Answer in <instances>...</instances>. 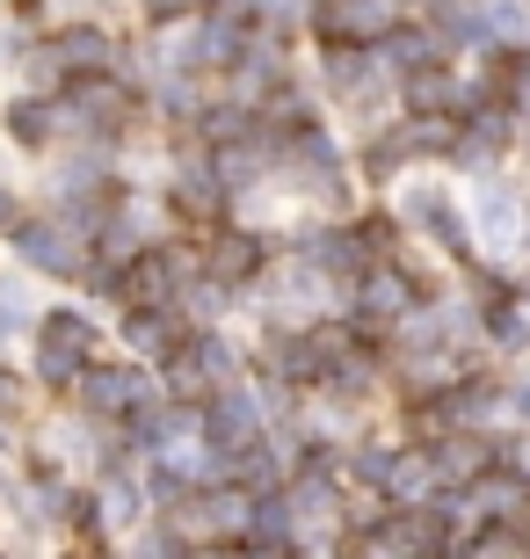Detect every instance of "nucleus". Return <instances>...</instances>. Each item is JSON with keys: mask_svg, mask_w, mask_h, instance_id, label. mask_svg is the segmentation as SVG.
<instances>
[{"mask_svg": "<svg viewBox=\"0 0 530 559\" xmlns=\"http://www.w3.org/2000/svg\"><path fill=\"white\" fill-rule=\"evenodd\" d=\"M73 407H81V421H123L139 400H153V385H145L131 364H81L73 371Z\"/></svg>", "mask_w": 530, "mask_h": 559, "instance_id": "obj_1", "label": "nucleus"}, {"mask_svg": "<svg viewBox=\"0 0 530 559\" xmlns=\"http://www.w3.org/2000/svg\"><path fill=\"white\" fill-rule=\"evenodd\" d=\"M197 436H204V451L225 457V451H247L255 436H262V400L240 393V385H211L197 400Z\"/></svg>", "mask_w": 530, "mask_h": 559, "instance_id": "obj_2", "label": "nucleus"}, {"mask_svg": "<svg viewBox=\"0 0 530 559\" xmlns=\"http://www.w3.org/2000/svg\"><path fill=\"white\" fill-rule=\"evenodd\" d=\"M87 349H95V320H87V312H73V306L37 312V378L44 385H73Z\"/></svg>", "mask_w": 530, "mask_h": 559, "instance_id": "obj_3", "label": "nucleus"}, {"mask_svg": "<svg viewBox=\"0 0 530 559\" xmlns=\"http://www.w3.org/2000/svg\"><path fill=\"white\" fill-rule=\"evenodd\" d=\"M8 240H15V254L30 262V270H44V276L87 270V233H73L66 218H15Z\"/></svg>", "mask_w": 530, "mask_h": 559, "instance_id": "obj_4", "label": "nucleus"}, {"mask_svg": "<svg viewBox=\"0 0 530 559\" xmlns=\"http://www.w3.org/2000/svg\"><path fill=\"white\" fill-rule=\"evenodd\" d=\"M182 270H189L182 248H139V254L117 270V298H123V306H175Z\"/></svg>", "mask_w": 530, "mask_h": 559, "instance_id": "obj_5", "label": "nucleus"}, {"mask_svg": "<svg viewBox=\"0 0 530 559\" xmlns=\"http://www.w3.org/2000/svg\"><path fill=\"white\" fill-rule=\"evenodd\" d=\"M494 457H502V443L480 429H444L428 436V465H436V487H472V479L487 473Z\"/></svg>", "mask_w": 530, "mask_h": 559, "instance_id": "obj_6", "label": "nucleus"}, {"mask_svg": "<svg viewBox=\"0 0 530 559\" xmlns=\"http://www.w3.org/2000/svg\"><path fill=\"white\" fill-rule=\"evenodd\" d=\"M414 298H422V290L408 284V276L400 270H378V262H370L364 276H356V328H392V320H408L414 312Z\"/></svg>", "mask_w": 530, "mask_h": 559, "instance_id": "obj_7", "label": "nucleus"}, {"mask_svg": "<svg viewBox=\"0 0 530 559\" xmlns=\"http://www.w3.org/2000/svg\"><path fill=\"white\" fill-rule=\"evenodd\" d=\"M298 254H306L320 276H342V284H356V276L370 270V240L356 226H327V233H298Z\"/></svg>", "mask_w": 530, "mask_h": 559, "instance_id": "obj_8", "label": "nucleus"}, {"mask_svg": "<svg viewBox=\"0 0 530 559\" xmlns=\"http://www.w3.org/2000/svg\"><path fill=\"white\" fill-rule=\"evenodd\" d=\"M327 87H334L349 109H370L386 95V59H370L356 44H327Z\"/></svg>", "mask_w": 530, "mask_h": 559, "instance_id": "obj_9", "label": "nucleus"}, {"mask_svg": "<svg viewBox=\"0 0 530 559\" xmlns=\"http://www.w3.org/2000/svg\"><path fill=\"white\" fill-rule=\"evenodd\" d=\"M262 270H269V240L262 233H219L211 254H204V276H219L225 290H247Z\"/></svg>", "mask_w": 530, "mask_h": 559, "instance_id": "obj_10", "label": "nucleus"}, {"mask_svg": "<svg viewBox=\"0 0 530 559\" xmlns=\"http://www.w3.org/2000/svg\"><path fill=\"white\" fill-rule=\"evenodd\" d=\"M225 197H233V189L219 182V167H175V182H167V204L182 211L189 226H211V218H219L225 211Z\"/></svg>", "mask_w": 530, "mask_h": 559, "instance_id": "obj_11", "label": "nucleus"}, {"mask_svg": "<svg viewBox=\"0 0 530 559\" xmlns=\"http://www.w3.org/2000/svg\"><path fill=\"white\" fill-rule=\"evenodd\" d=\"M182 312L175 306H123V349L131 356H175L182 349Z\"/></svg>", "mask_w": 530, "mask_h": 559, "instance_id": "obj_12", "label": "nucleus"}, {"mask_svg": "<svg viewBox=\"0 0 530 559\" xmlns=\"http://www.w3.org/2000/svg\"><path fill=\"white\" fill-rule=\"evenodd\" d=\"M408 218H414V226H428V240H436L444 254H458V262L472 254V233H466V218H458V204H450L444 189H414Z\"/></svg>", "mask_w": 530, "mask_h": 559, "instance_id": "obj_13", "label": "nucleus"}, {"mask_svg": "<svg viewBox=\"0 0 530 559\" xmlns=\"http://www.w3.org/2000/svg\"><path fill=\"white\" fill-rule=\"evenodd\" d=\"M523 501H530V479L509 473V465H487V473L472 479V516L480 523H502V516H523Z\"/></svg>", "mask_w": 530, "mask_h": 559, "instance_id": "obj_14", "label": "nucleus"}, {"mask_svg": "<svg viewBox=\"0 0 530 559\" xmlns=\"http://www.w3.org/2000/svg\"><path fill=\"white\" fill-rule=\"evenodd\" d=\"M51 59H59V73H66V81H73V73H109L117 44H109V29L81 22V29H59V37H51Z\"/></svg>", "mask_w": 530, "mask_h": 559, "instance_id": "obj_15", "label": "nucleus"}, {"mask_svg": "<svg viewBox=\"0 0 530 559\" xmlns=\"http://www.w3.org/2000/svg\"><path fill=\"white\" fill-rule=\"evenodd\" d=\"M8 139L30 145V153H44V145L59 139V103H44V95H15V103H8Z\"/></svg>", "mask_w": 530, "mask_h": 559, "instance_id": "obj_16", "label": "nucleus"}, {"mask_svg": "<svg viewBox=\"0 0 530 559\" xmlns=\"http://www.w3.org/2000/svg\"><path fill=\"white\" fill-rule=\"evenodd\" d=\"M458 87H450V73L444 66H422V73H408V109L414 117H458Z\"/></svg>", "mask_w": 530, "mask_h": 559, "instance_id": "obj_17", "label": "nucleus"}, {"mask_svg": "<svg viewBox=\"0 0 530 559\" xmlns=\"http://www.w3.org/2000/svg\"><path fill=\"white\" fill-rule=\"evenodd\" d=\"M472 218H480V233H487L494 248H509V240H523V204H516L509 189H480V211H472Z\"/></svg>", "mask_w": 530, "mask_h": 559, "instance_id": "obj_18", "label": "nucleus"}, {"mask_svg": "<svg viewBox=\"0 0 530 559\" xmlns=\"http://www.w3.org/2000/svg\"><path fill=\"white\" fill-rule=\"evenodd\" d=\"M428 487H436L428 443H422V451H400V457H392V479H386V495H392V501H414V495H428Z\"/></svg>", "mask_w": 530, "mask_h": 559, "instance_id": "obj_19", "label": "nucleus"}, {"mask_svg": "<svg viewBox=\"0 0 530 559\" xmlns=\"http://www.w3.org/2000/svg\"><path fill=\"white\" fill-rule=\"evenodd\" d=\"M408 153H414L408 124H400V131H386V139H370V145H364V182H392V175H400V160H408Z\"/></svg>", "mask_w": 530, "mask_h": 559, "instance_id": "obj_20", "label": "nucleus"}, {"mask_svg": "<svg viewBox=\"0 0 530 559\" xmlns=\"http://www.w3.org/2000/svg\"><path fill=\"white\" fill-rule=\"evenodd\" d=\"M480 328H487L494 342H502V349H523V342H530V320L509 306V298H494V306H480Z\"/></svg>", "mask_w": 530, "mask_h": 559, "instance_id": "obj_21", "label": "nucleus"}, {"mask_svg": "<svg viewBox=\"0 0 530 559\" xmlns=\"http://www.w3.org/2000/svg\"><path fill=\"white\" fill-rule=\"evenodd\" d=\"M392 457H400V451H386V443H370V451H356V457H349V473L364 479V487H378V495H386V479H392Z\"/></svg>", "mask_w": 530, "mask_h": 559, "instance_id": "obj_22", "label": "nucleus"}, {"mask_svg": "<svg viewBox=\"0 0 530 559\" xmlns=\"http://www.w3.org/2000/svg\"><path fill=\"white\" fill-rule=\"evenodd\" d=\"M22 400H30V385L0 364V429H15V421H22Z\"/></svg>", "mask_w": 530, "mask_h": 559, "instance_id": "obj_23", "label": "nucleus"}, {"mask_svg": "<svg viewBox=\"0 0 530 559\" xmlns=\"http://www.w3.org/2000/svg\"><path fill=\"white\" fill-rule=\"evenodd\" d=\"M204 0H145V22H182V15H197Z\"/></svg>", "mask_w": 530, "mask_h": 559, "instance_id": "obj_24", "label": "nucleus"}, {"mask_svg": "<svg viewBox=\"0 0 530 559\" xmlns=\"http://www.w3.org/2000/svg\"><path fill=\"white\" fill-rule=\"evenodd\" d=\"M502 407L530 421V378H509V385H502Z\"/></svg>", "mask_w": 530, "mask_h": 559, "instance_id": "obj_25", "label": "nucleus"}, {"mask_svg": "<svg viewBox=\"0 0 530 559\" xmlns=\"http://www.w3.org/2000/svg\"><path fill=\"white\" fill-rule=\"evenodd\" d=\"M502 457H509V473L530 479V436H523V443H502Z\"/></svg>", "mask_w": 530, "mask_h": 559, "instance_id": "obj_26", "label": "nucleus"}, {"mask_svg": "<svg viewBox=\"0 0 530 559\" xmlns=\"http://www.w3.org/2000/svg\"><path fill=\"white\" fill-rule=\"evenodd\" d=\"M15 218H22V211H15V189H8V182H0V233H8V226H15Z\"/></svg>", "mask_w": 530, "mask_h": 559, "instance_id": "obj_27", "label": "nucleus"}, {"mask_svg": "<svg viewBox=\"0 0 530 559\" xmlns=\"http://www.w3.org/2000/svg\"><path fill=\"white\" fill-rule=\"evenodd\" d=\"M523 51H530V29H523ZM523 66H530V59H523Z\"/></svg>", "mask_w": 530, "mask_h": 559, "instance_id": "obj_28", "label": "nucleus"}, {"mask_svg": "<svg viewBox=\"0 0 530 559\" xmlns=\"http://www.w3.org/2000/svg\"><path fill=\"white\" fill-rule=\"evenodd\" d=\"M523 298H530V290H523Z\"/></svg>", "mask_w": 530, "mask_h": 559, "instance_id": "obj_29", "label": "nucleus"}]
</instances>
